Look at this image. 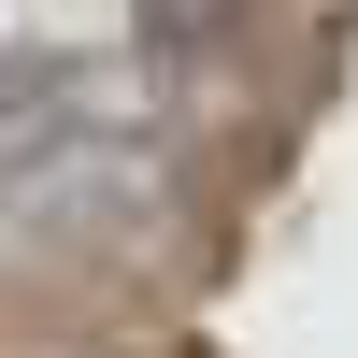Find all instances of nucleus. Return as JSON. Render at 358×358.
<instances>
[{
	"mask_svg": "<svg viewBox=\"0 0 358 358\" xmlns=\"http://www.w3.org/2000/svg\"><path fill=\"white\" fill-rule=\"evenodd\" d=\"M244 29H258V0H129L143 57H215V43H244Z\"/></svg>",
	"mask_w": 358,
	"mask_h": 358,
	"instance_id": "f257e3e1",
	"label": "nucleus"
}]
</instances>
